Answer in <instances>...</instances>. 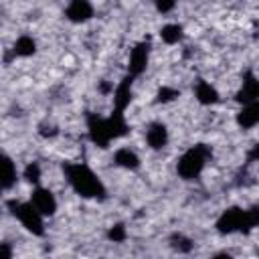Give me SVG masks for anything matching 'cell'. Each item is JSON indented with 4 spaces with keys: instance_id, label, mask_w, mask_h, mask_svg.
<instances>
[{
    "instance_id": "cell-1",
    "label": "cell",
    "mask_w": 259,
    "mask_h": 259,
    "mask_svg": "<svg viewBox=\"0 0 259 259\" xmlns=\"http://www.w3.org/2000/svg\"><path fill=\"white\" fill-rule=\"evenodd\" d=\"M87 132H89V140L95 146L107 148L109 142L123 138L130 132V125H127L121 111H113L107 117H101L97 113H89L87 115Z\"/></svg>"
},
{
    "instance_id": "cell-2",
    "label": "cell",
    "mask_w": 259,
    "mask_h": 259,
    "mask_svg": "<svg viewBox=\"0 0 259 259\" xmlns=\"http://www.w3.org/2000/svg\"><path fill=\"white\" fill-rule=\"evenodd\" d=\"M65 178L69 186L83 198H105V186L101 178L87 166L79 162H65L63 164Z\"/></svg>"
},
{
    "instance_id": "cell-3",
    "label": "cell",
    "mask_w": 259,
    "mask_h": 259,
    "mask_svg": "<svg viewBox=\"0 0 259 259\" xmlns=\"http://www.w3.org/2000/svg\"><path fill=\"white\" fill-rule=\"evenodd\" d=\"M212 156L210 146L206 144H196L192 148H188L176 162V172L182 180H194L200 176V172L204 170L208 158Z\"/></svg>"
},
{
    "instance_id": "cell-4",
    "label": "cell",
    "mask_w": 259,
    "mask_h": 259,
    "mask_svg": "<svg viewBox=\"0 0 259 259\" xmlns=\"http://www.w3.org/2000/svg\"><path fill=\"white\" fill-rule=\"evenodd\" d=\"M10 212L18 219V223L32 235L42 237L45 235V217L34 208L32 202H22V200H8Z\"/></svg>"
},
{
    "instance_id": "cell-5",
    "label": "cell",
    "mask_w": 259,
    "mask_h": 259,
    "mask_svg": "<svg viewBox=\"0 0 259 259\" xmlns=\"http://www.w3.org/2000/svg\"><path fill=\"white\" fill-rule=\"evenodd\" d=\"M214 229L221 235L249 233V227H247V208H241V206H229V208H225L219 214V219L214 223Z\"/></svg>"
},
{
    "instance_id": "cell-6",
    "label": "cell",
    "mask_w": 259,
    "mask_h": 259,
    "mask_svg": "<svg viewBox=\"0 0 259 259\" xmlns=\"http://www.w3.org/2000/svg\"><path fill=\"white\" fill-rule=\"evenodd\" d=\"M150 40H140L130 49V59H127V75L130 77H140L150 61Z\"/></svg>"
},
{
    "instance_id": "cell-7",
    "label": "cell",
    "mask_w": 259,
    "mask_h": 259,
    "mask_svg": "<svg viewBox=\"0 0 259 259\" xmlns=\"http://www.w3.org/2000/svg\"><path fill=\"white\" fill-rule=\"evenodd\" d=\"M30 202L34 204V208H36L42 217H53V214L57 212V198H55V194H53L49 188L36 186V188L32 190Z\"/></svg>"
},
{
    "instance_id": "cell-8",
    "label": "cell",
    "mask_w": 259,
    "mask_h": 259,
    "mask_svg": "<svg viewBox=\"0 0 259 259\" xmlns=\"http://www.w3.org/2000/svg\"><path fill=\"white\" fill-rule=\"evenodd\" d=\"M65 16L73 24H83L93 18V4L87 0H73L65 8Z\"/></svg>"
},
{
    "instance_id": "cell-9",
    "label": "cell",
    "mask_w": 259,
    "mask_h": 259,
    "mask_svg": "<svg viewBox=\"0 0 259 259\" xmlns=\"http://www.w3.org/2000/svg\"><path fill=\"white\" fill-rule=\"evenodd\" d=\"M132 85H134V77H130V75H125L115 85V89H113V107H115V111L123 113V109L132 103V95H134Z\"/></svg>"
},
{
    "instance_id": "cell-10",
    "label": "cell",
    "mask_w": 259,
    "mask_h": 259,
    "mask_svg": "<svg viewBox=\"0 0 259 259\" xmlns=\"http://www.w3.org/2000/svg\"><path fill=\"white\" fill-rule=\"evenodd\" d=\"M168 138H170L168 136V127L162 121H152L146 127V144L152 150H162L168 144Z\"/></svg>"
},
{
    "instance_id": "cell-11",
    "label": "cell",
    "mask_w": 259,
    "mask_h": 259,
    "mask_svg": "<svg viewBox=\"0 0 259 259\" xmlns=\"http://www.w3.org/2000/svg\"><path fill=\"white\" fill-rule=\"evenodd\" d=\"M237 101L247 105L251 101H259V79L253 73H247L243 79L241 89L237 91Z\"/></svg>"
},
{
    "instance_id": "cell-12",
    "label": "cell",
    "mask_w": 259,
    "mask_h": 259,
    "mask_svg": "<svg viewBox=\"0 0 259 259\" xmlns=\"http://www.w3.org/2000/svg\"><path fill=\"white\" fill-rule=\"evenodd\" d=\"M237 125L241 130H251L259 125V101H251L237 111Z\"/></svg>"
},
{
    "instance_id": "cell-13",
    "label": "cell",
    "mask_w": 259,
    "mask_h": 259,
    "mask_svg": "<svg viewBox=\"0 0 259 259\" xmlns=\"http://www.w3.org/2000/svg\"><path fill=\"white\" fill-rule=\"evenodd\" d=\"M194 97H196V101H198L200 105H214V103H219V99H221L219 91H217L208 81H204V79H200V81L196 83V87H194Z\"/></svg>"
},
{
    "instance_id": "cell-14",
    "label": "cell",
    "mask_w": 259,
    "mask_h": 259,
    "mask_svg": "<svg viewBox=\"0 0 259 259\" xmlns=\"http://www.w3.org/2000/svg\"><path fill=\"white\" fill-rule=\"evenodd\" d=\"M113 162H115V166H119V168H123V170H138L140 168V156L134 152V150H130V148H119V150H115V154H113Z\"/></svg>"
},
{
    "instance_id": "cell-15",
    "label": "cell",
    "mask_w": 259,
    "mask_h": 259,
    "mask_svg": "<svg viewBox=\"0 0 259 259\" xmlns=\"http://www.w3.org/2000/svg\"><path fill=\"white\" fill-rule=\"evenodd\" d=\"M18 180V170H16V164L10 156L4 154L2 158V188L4 190H10Z\"/></svg>"
},
{
    "instance_id": "cell-16",
    "label": "cell",
    "mask_w": 259,
    "mask_h": 259,
    "mask_svg": "<svg viewBox=\"0 0 259 259\" xmlns=\"http://www.w3.org/2000/svg\"><path fill=\"white\" fill-rule=\"evenodd\" d=\"M12 53L16 57H32L36 53V40L30 34H20L12 45Z\"/></svg>"
},
{
    "instance_id": "cell-17",
    "label": "cell",
    "mask_w": 259,
    "mask_h": 259,
    "mask_svg": "<svg viewBox=\"0 0 259 259\" xmlns=\"http://www.w3.org/2000/svg\"><path fill=\"white\" fill-rule=\"evenodd\" d=\"M182 36H184V28L178 22H168L160 28V38L166 45H176V42L182 40Z\"/></svg>"
},
{
    "instance_id": "cell-18",
    "label": "cell",
    "mask_w": 259,
    "mask_h": 259,
    "mask_svg": "<svg viewBox=\"0 0 259 259\" xmlns=\"http://www.w3.org/2000/svg\"><path fill=\"white\" fill-rule=\"evenodd\" d=\"M170 247L176 251V253H190L192 247H194V241L190 237H186L184 233H174L170 239H168Z\"/></svg>"
},
{
    "instance_id": "cell-19",
    "label": "cell",
    "mask_w": 259,
    "mask_h": 259,
    "mask_svg": "<svg viewBox=\"0 0 259 259\" xmlns=\"http://www.w3.org/2000/svg\"><path fill=\"white\" fill-rule=\"evenodd\" d=\"M22 178L28 182V184H38L40 180V166L38 162H28L22 170Z\"/></svg>"
},
{
    "instance_id": "cell-20",
    "label": "cell",
    "mask_w": 259,
    "mask_h": 259,
    "mask_svg": "<svg viewBox=\"0 0 259 259\" xmlns=\"http://www.w3.org/2000/svg\"><path fill=\"white\" fill-rule=\"evenodd\" d=\"M107 237H109V241H113V243H121V241H125V237H127L125 225H123V223H115L113 227H109Z\"/></svg>"
},
{
    "instance_id": "cell-21",
    "label": "cell",
    "mask_w": 259,
    "mask_h": 259,
    "mask_svg": "<svg viewBox=\"0 0 259 259\" xmlns=\"http://www.w3.org/2000/svg\"><path fill=\"white\" fill-rule=\"evenodd\" d=\"M178 95H180V91L174 89V87H160L158 93H156V101L158 103H168V101H174Z\"/></svg>"
},
{
    "instance_id": "cell-22",
    "label": "cell",
    "mask_w": 259,
    "mask_h": 259,
    "mask_svg": "<svg viewBox=\"0 0 259 259\" xmlns=\"http://www.w3.org/2000/svg\"><path fill=\"white\" fill-rule=\"evenodd\" d=\"M247 227H249V231L259 227V204H253L247 208Z\"/></svg>"
},
{
    "instance_id": "cell-23",
    "label": "cell",
    "mask_w": 259,
    "mask_h": 259,
    "mask_svg": "<svg viewBox=\"0 0 259 259\" xmlns=\"http://www.w3.org/2000/svg\"><path fill=\"white\" fill-rule=\"evenodd\" d=\"M38 132H40V136H42V138H55V136L59 134L57 125H47V123H42Z\"/></svg>"
},
{
    "instance_id": "cell-24",
    "label": "cell",
    "mask_w": 259,
    "mask_h": 259,
    "mask_svg": "<svg viewBox=\"0 0 259 259\" xmlns=\"http://www.w3.org/2000/svg\"><path fill=\"white\" fill-rule=\"evenodd\" d=\"M174 8H176V4H174V2H156V10H158V12H162V14H166V12L174 10Z\"/></svg>"
},
{
    "instance_id": "cell-25",
    "label": "cell",
    "mask_w": 259,
    "mask_h": 259,
    "mask_svg": "<svg viewBox=\"0 0 259 259\" xmlns=\"http://www.w3.org/2000/svg\"><path fill=\"white\" fill-rule=\"evenodd\" d=\"M0 259H12V247H10V243H2L0 245Z\"/></svg>"
},
{
    "instance_id": "cell-26",
    "label": "cell",
    "mask_w": 259,
    "mask_h": 259,
    "mask_svg": "<svg viewBox=\"0 0 259 259\" xmlns=\"http://www.w3.org/2000/svg\"><path fill=\"white\" fill-rule=\"evenodd\" d=\"M247 158L251 160V162H259V142L249 150V154H247Z\"/></svg>"
},
{
    "instance_id": "cell-27",
    "label": "cell",
    "mask_w": 259,
    "mask_h": 259,
    "mask_svg": "<svg viewBox=\"0 0 259 259\" xmlns=\"http://www.w3.org/2000/svg\"><path fill=\"white\" fill-rule=\"evenodd\" d=\"M210 259H235L231 253H225V251H221V253H214Z\"/></svg>"
}]
</instances>
